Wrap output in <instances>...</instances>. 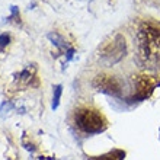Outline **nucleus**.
I'll list each match as a JSON object with an SVG mask.
<instances>
[{"mask_svg":"<svg viewBox=\"0 0 160 160\" xmlns=\"http://www.w3.org/2000/svg\"><path fill=\"white\" fill-rule=\"evenodd\" d=\"M61 93H63V86L61 84H57V86H54V95H52V105H51V108L52 109H57L60 105V98H61Z\"/></svg>","mask_w":160,"mask_h":160,"instance_id":"obj_8","label":"nucleus"},{"mask_svg":"<svg viewBox=\"0 0 160 160\" xmlns=\"http://www.w3.org/2000/svg\"><path fill=\"white\" fill-rule=\"evenodd\" d=\"M93 86H95L96 90L106 93V95H111V96L119 98L122 95L121 82L115 76H111V74H98L93 80Z\"/></svg>","mask_w":160,"mask_h":160,"instance_id":"obj_4","label":"nucleus"},{"mask_svg":"<svg viewBox=\"0 0 160 160\" xmlns=\"http://www.w3.org/2000/svg\"><path fill=\"white\" fill-rule=\"evenodd\" d=\"M140 45L143 57L150 58L154 48H160V23L156 22H143L138 31Z\"/></svg>","mask_w":160,"mask_h":160,"instance_id":"obj_2","label":"nucleus"},{"mask_svg":"<svg viewBox=\"0 0 160 160\" xmlns=\"http://www.w3.org/2000/svg\"><path fill=\"white\" fill-rule=\"evenodd\" d=\"M135 82V92L132 95V101H144L146 98H148L152 95L153 89H154V84H153L152 79L147 76H137V79L134 80Z\"/></svg>","mask_w":160,"mask_h":160,"instance_id":"obj_5","label":"nucleus"},{"mask_svg":"<svg viewBox=\"0 0 160 160\" xmlns=\"http://www.w3.org/2000/svg\"><path fill=\"white\" fill-rule=\"evenodd\" d=\"M127 52V42L125 38L121 34L114 35L111 39L103 42V45L99 50V55L101 58L108 64H115L121 61L125 57Z\"/></svg>","mask_w":160,"mask_h":160,"instance_id":"obj_3","label":"nucleus"},{"mask_svg":"<svg viewBox=\"0 0 160 160\" xmlns=\"http://www.w3.org/2000/svg\"><path fill=\"white\" fill-rule=\"evenodd\" d=\"M74 124L82 132L88 135L103 132L108 127V121L101 111L90 106H80L74 111Z\"/></svg>","mask_w":160,"mask_h":160,"instance_id":"obj_1","label":"nucleus"},{"mask_svg":"<svg viewBox=\"0 0 160 160\" xmlns=\"http://www.w3.org/2000/svg\"><path fill=\"white\" fill-rule=\"evenodd\" d=\"M9 44H10V35L9 34H2L0 35V50H4Z\"/></svg>","mask_w":160,"mask_h":160,"instance_id":"obj_9","label":"nucleus"},{"mask_svg":"<svg viewBox=\"0 0 160 160\" xmlns=\"http://www.w3.org/2000/svg\"><path fill=\"white\" fill-rule=\"evenodd\" d=\"M124 157H125V152L119 150V148H115V150H111V152L105 153L102 156L89 157V160H124Z\"/></svg>","mask_w":160,"mask_h":160,"instance_id":"obj_6","label":"nucleus"},{"mask_svg":"<svg viewBox=\"0 0 160 160\" xmlns=\"http://www.w3.org/2000/svg\"><path fill=\"white\" fill-rule=\"evenodd\" d=\"M48 39H50L52 44H54L55 47H58V48H61V50H64V48H67V44H66V41H64V38L61 37V35H58L57 32H51V34H48Z\"/></svg>","mask_w":160,"mask_h":160,"instance_id":"obj_7","label":"nucleus"}]
</instances>
